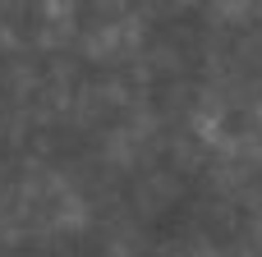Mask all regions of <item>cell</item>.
<instances>
[{
	"mask_svg": "<svg viewBox=\"0 0 262 257\" xmlns=\"http://www.w3.org/2000/svg\"><path fill=\"white\" fill-rule=\"evenodd\" d=\"M0 257H262V0H0Z\"/></svg>",
	"mask_w": 262,
	"mask_h": 257,
	"instance_id": "1",
	"label": "cell"
}]
</instances>
